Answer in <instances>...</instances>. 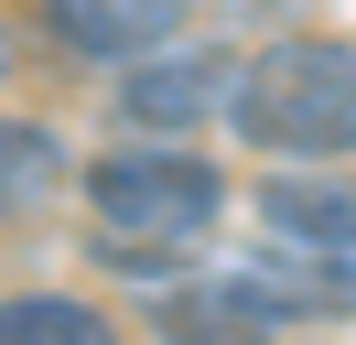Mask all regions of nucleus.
<instances>
[{"label":"nucleus","instance_id":"1","mask_svg":"<svg viewBox=\"0 0 356 345\" xmlns=\"http://www.w3.org/2000/svg\"><path fill=\"white\" fill-rule=\"evenodd\" d=\"M216 205H227V172L195 162L184 129L152 141V151H97L87 162V227L108 237L119 270H152V259L195 248V237L216 227Z\"/></svg>","mask_w":356,"mask_h":345},{"label":"nucleus","instance_id":"2","mask_svg":"<svg viewBox=\"0 0 356 345\" xmlns=\"http://www.w3.org/2000/svg\"><path fill=\"white\" fill-rule=\"evenodd\" d=\"M227 119H238L259 151H291V162L356 151V43H324V33L270 43L259 65H238Z\"/></svg>","mask_w":356,"mask_h":345},{"label":"nucleus","instance_id":"3","mask_svg":"<svg viewBox=\"0 0 356 345\" xmlns=\"http://www.w3.org/2000/svg\"><path fill=\"white\" fill-rule=\"evenodd\" d=\"M238 97V65L216 54V43H184V54H140V76L119 86V108H130L140 129H195V119H216V108Z\"/></svg>","mask_w":356,"mask_h":345},{"label":"nucleus","instance_id":"4","mask_svg":"<svg viewBox=\"0 0 356 345\" xmlns=\"http://www.w3.org/2000/svg\"><path fill=\"white\" fill-rule=\"evenodd\" d=\"M44 22H54V43L65 54H152V43H173L184 33V0H44Z\"/></svg>","mask_w":356,"mask_h":345},{"label":"nucleus","instance_id":"5","mask_svg":"<svg viewBox=\"0 0 356 345\" xmlns=\"http://www.w3.org/2000/svg\"><path fill=\"white\" fill-rule=\"evenodd\" d=\"M259 216L281 237H302V248H356V162H334V172H270Z\"/></svg>","mask_w":356,"mask_h":345},{"label":"nucleus","instance_id":"6","mask_svg":"<svg viewBox=\"0 0 356 345\" xmlns=\"http://www.w3.org/2000/svg\"><path fill=\"white\" fill-rule=\"evenodd\" d=\"M54 184H65V151H54V129L33 119H0V227L11 216H44Z\"/></svg>","mask_w":356,"mask_h":345},{"label":"nucleus","instance_id":"7","mask_svg":"<svg viewBox=\"0 0 356 345\" xmlns=\"http://www.w3.org/2000/svg\"><path fill=\"white\" fill-rule=\"evenodd\" d=\"M0 335H22V345H97L108 323H97L87 302H54V291H33V302H0Z\"/></svg>","mask_w":356,"mask_h":345},{"label":"nucleus","instance_id":"8","mask_svg":"<svg viewBox=\"0 0 356 345\" xmlns=\"http://www.w3.org/2000/svg\"><path fill=\"white\" fill-rule=\"evenodd\" d=\"M0 76H11V33H0Z\"/></svg>","mask_w":356,"mask_h":345}]
</instances>
